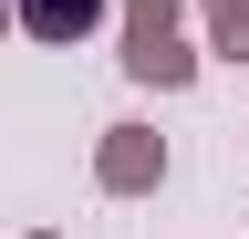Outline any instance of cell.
<instances>
[{"label":"cell","mask_w":249,"mask_h":239,"mask_svg":"<svg viewBox=\"0 0 249 239\" xmlns=\"http://www.w3.org/2000/svg\"><path fill=\"white\" fill-rule=\"evenodd\" d=\"M177 11H187V0H124V52L166 42V32H177Z\"/></svg>","instance_id":"obj_3"},{"label":"cell","mask_w":249,"mask_h":239,"mask_svg":"<svg viewBox=\"0 0 249 239\" xmlns=\"http://www.w3.org/2000/svg\"><path fill=\"white\" fill-rule=\"evenodd\" d=\"M208 52L249 63V0H208Z\"/></svg>","instance_id":"obj_4"},{"label":"cell","mask_w":249,"mask_h":239,"mask_svg":"<svg viewBox=\"0 0 249 239\" xmlns=\"http://www.w3.org/2000/svg\"><path fill=\"white\" fill-rule=\"evenodd\" d=\"M93 187L104 198H156L166 187V135L156 125H104L93 135Z\"/></svg>","instance_id":"obj_1"},{"label":"cell","mask_w":249,"mask_h":239,"mask_svg":"<svg viewBox=\"0 0 249 239\" xmlns=\"http://www.w3.org/2000/svg\"><path fill=\"white\" fill-rule=\"evenodd\" d=\"M104 11H114V0H11V21H21V32H31V42H62V52H73Z\"/></svg>","instance_id":"obj_2"},{"label":"cell","mask_w":249,"mask_h":239,"mask_svg":"<svg viewBox=\"0 0 249 239\" xmlns=\"http://www.w3.org/2000/svg\"><path fill=\"white\" fill-rule=\"evenodd\" d=\"M31 239H62V229H31Z\"/></svg>","instance_id":"obj_5"}]
</instances>
